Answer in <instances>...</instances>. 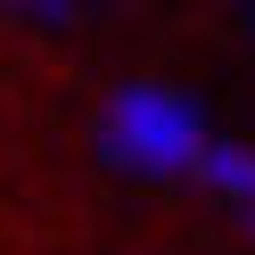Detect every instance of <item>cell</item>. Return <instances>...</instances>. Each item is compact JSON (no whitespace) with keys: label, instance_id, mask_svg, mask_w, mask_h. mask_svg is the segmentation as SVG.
<instances>
[{"label":"cell","instance_id":"1","mask_svg":"<svg viewBox=\"0 0 255 255\" xmlns=\"http://www.w3.org/2000/svg\"><path fill=\"white\" fill-rule=\"evenodd\" d=\"M99 148H107V165L140 173V181H198L214 132H206L198 99H181L165 83H124L99 116Z\"/></svg>","mask_w":255,"mask_h":255},{"label":"cell","instance_id":"3","mask_svg":"<svg viewBox=\"0 0 255 255\" xmlns=\"http://www.w3.org/2000/svg\"><path fill=\"white\" fill-rule=\"evenodd\" d=\"M83 8H91V17H99V8H124V0H83Z\"/></svg>","mask_w":255,"mask_h":255},{"label":"cell","instance_id":"2","mask_svg":"<svg viewBox=\"0 0 255 255\" xmlns=\"http://www.w3.org/2000/svg\"><path fill=\"white\" fill-rule=\"evenodd\" d=\"M0 17H8V25H25V33L74 41V33L91 25V8H83V0H0Z\"/></svg>","mask_w":255,"mask_h":255},{"label":"cell","instance_id":"4","mask_svg":"<svg viewBox=\"0 0 255 255\" xmlns=\"http://www.w3.org/2000/svg\"><path fill=\"white\" fill-rule=\"evenodd\" d=\"M247 25H255V0H247Z\"/></svg>","mask_w":255,"mask_h":255}]
</instances>
